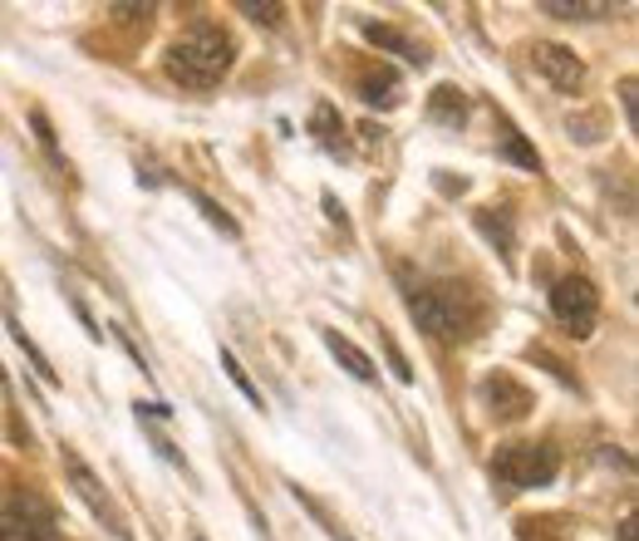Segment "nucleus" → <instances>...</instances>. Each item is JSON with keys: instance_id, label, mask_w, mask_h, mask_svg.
I'll return each instance as SVG.
<instances>
[{"instance_id": "f257e3e1", "label": "nucleus", "mask_w": 639, "mask_h": 541, "mask_svg": "<svg viewBox=\"0 0 639 541\" xmlns=\"http://www.w3.org/2000/svg\"><path fill=\"white\" fill-rule=\"evenodd\" d=\"M236 59V45L226 30L216 25H192L182 30V35L167 45V74L177 79V84L187 89H212L226 79V69H232Z\"/></svg>"}, {"instance_id": "f03ea898", "label": "nucleus", "mask_w": 639, "mask_h": 541, "mask_svg": "<svg viewBox=\"0 0 639 541\" xmlns=\"http://www.w3.org/2000/svg\"><path fill=\"white\" fill-rule=\"evenodd\" d=\"M409 310H413L423 334H433V340H458V334H472L482 305L472 301L468 285L448 281V285H428V291L409 295Z\"/></svg>"}, {"instance_id": "7ed1b4c3", "label": "nucleus", "mask_w": 639, "mask_h": 541, "mask_svg": "<svg viewBox=\"0 0 639 541\" xmlns=\"http://www.w3.org/2000/svg\"><path fill=\"white\" fill-rule=\"evenodd\" d=\"M492 478L507 492L546 487L556 478V448H546V443H501L492 452Z\"/></svg>"}, {"instance_id": "20e7f679", "label": "nucleus", "mask_w": 639, "mask_h": 541, "mask_svg": "<svg viewBox=\"0 0 639 541\" xmlns=\"http://www.w3.org/2000/svg\"><path fill=\"white\" fill-rule=\"evenodd\" d=\"M551 310H556V320L566 325L576 340H585L600 320V295L585 275H560L556 291H551Z\"/></svg>"}, {"instance_id": "39448f33", "label": "nucleus", "mask_w": 639, "mask_h": 541, "mask_svg": "<svg viewBox=\"0 0 639 541\" xmlns=\"http://www.w3.org/2000/svg\"><path fill=\"white\" fill-rule=\"evenodd\" d=\"M5 531L10 541H59V527H55V511L45 507V497L39 492H29V487H15L5 497Z\"/></svg>"}, {"instance_id": "423d86ee", "label": "nucleus", "mask_w": 639, "mask_h": 541, "mask_svg": "<svg viewBox=\"0 0 639 541\" xmlns=\"http://www.w3.org/2000/svg\"><path fill=\"white\" fill-rule=\"evenodd\" d=\"M64 472H69V482H74L79 497L88 502V511H94V517H104V527L114 531L118 541H128V521H123V511L114 507V497H108L104 482H98L94 472H88L84 462H79V452H64Z\"/></svg>"}, {"instance_id": "0eeeda50", "label": "nucleus", "mask_w": 639, "mask_h": 541, "mask_svg": "<svg viewBox=\"0 0 639 541\" xmlns=\"http://www.w3.org/2000/svg\"><path fill=\"white\" fill-rule=\"evenodd\" d=\"M482 403H487V413L497 423H517L531 413V389L517 384L511 374H487V379H482Z\"/></svg>"}, {"instance_id": "6e6552de", "label": "nucleus", "mask_w": 639, "mask_h": 541, "mask_svg": "<svg viewBox=\"0 0 639 541\" xmlns=\"http://www.w3.org/2000/svg\"><path fill=\"white\" fill-rule=\"evenodd\" d=\"M531 64H536L560 94H576V89L585 84V64H580L576 49H566V45H551V39L531 45Z\"/></svg>"}, {"instance_id": "1a4fd4ad", "label": "nucleus", "mask_w": 639, "mask_h": 541, "mask_svg": "<svg viewBox=\"0 0 639 541\" xmlns=\"http://www.w3.org/2000/svg\"><path fill=\"white\" fill-rule=\"evenodd\" d=\"M364 39L379 45V49H389V55H403L409 64H428V49H423L418 39H409L403 30H393V25H364Z\"/></svg>"}, {"instance_id": "9d476101", "label": "nucleus", "mask_w": 639, "mask_h": 541, "mask_svg": "<svg viewBox=\"0 0 639 541\" xmlns=\"http://www.w3.org/2000/svg\"><path fill=\"white\" fill-rule=\"evenodd\" d=\"M359 98L364 104H379V108H393V104H403V94H399V74L393 69H364L359 74Z\"/></svg>"}, {"instance_id": "9b49d317", "label": "nucleus", "mask_w": 639, "mask_h": 541, "mask_svg": "<svg viewBox=\"0 0 639 541\" xmlns=\"http://www.w3.org/2000/svg\"><path fill=\"white\" fill-rule=\"evenodd\" d=\"M324 344H330V354L344 364V369L354 374V379H374V360L359 350V344L350 340V334H340V330H324Z\"/></svg>"}, {"instance_id": "f8f14e48", "label": "nucleus", "mask_w": 639, "mask_h": 541, "mask_svg": "<svg viewBox=\"0 0 639 541\" xmlns=\"http://www.w3.org/2000/svg\"><path fill=\"white\" fill-rule=\"evenodd\" d=\"M428 114L438 118V124H458V118L468 114V98H462V89L438 84V89H433V98H428Z\"/></svg>"}, {"instance_id": "ddd939ff", "label": "nucleus", "mask_w": 639, "mask_h": 541, "mask_svg": "<svg viewBox=\"0 0 639 541\" xmlns=\"http://www.w3.org/2000/svg\"><path fill=\"white\" fill-rule=\"evenodd\" d=\"M477 226H482V232H487V236H492V242H497V246H501V256H507V261H511V222H507V216H492V212H477Z\"/></svg>"}, {"instance_id": "4468645a", "label": "nucleus", "mask_w": 639, "mask_h": 541, "mask_svg": "<svg viewBox=\"0 0 639 541\" xmlns=\"http://www.w3.org/2000/svg\"><path fill=\"white\" fill-rule=\"evenodd\" d=\"M501 148H507V157H511V163H521V167H526V173H541L536 148H531L521 133H507V143H501Z\"/></svg>"}, {"instance_id": "2eb2a0df", "label": "nucleus", "mask_w": 639, "mask_h": 541, "mask_svg": "<svg viewBox=\"0 0 639 541\" xmlns=\"http://www.w3.org/2000/svg\"><path fill=\"white\" fill-rule=\"evenodd\" d=\"M295 497H300V502H305V507H310V511H315V521H320V527H324V537H330V541H354V537H350V531H344V527H340V521H334V517H330V511H324V507H320V502H315V497H305V492H300V487H295Z\"/></svg>"}, {"instance_id": "dca6fc26", "label": "nucleus", "mask_w": 639, "mask_h": 541, "mask_svg": "<svg viewBox=\"0 0 639 541\" xmlns=\"http://www.w3.org/2000/svg\"><path fill=\"white\" fill-rule=\"evenodd\" d=\"M222 369H226V374H232V384H236V389H241V393H246V399H251V403H256V409H261V389H256V384H251V379H246V369H241V364H236V354H232V350H222Z\"/></svg>"}, {"instance_id": "f3484780", "label": "nucleus", "mask_w": 639, "mask_h": 541, "mask_svg": "<svg viewBox=\"0 0 639 541\" xmlns=\"http://www.w3.org/2000/svg\"><path fill=\"white\" fill-rule=\"evenodd\" d=\"M192 202H197V207H202V212H206V222H212V226H222V232H226V236H241V226H236V222H232V216H226V212H222V207H216V202H212V197H206V192H192Z\"/></svg>"}, {"instance_id": "a211bd4d", "label": "nucleus", "mask_w": 639, "mask_h": 541, "mask_svg": "<svg viewBox=\"0 0 639 541\" xmlns=\"http://www.w3.org/2000/svg\"><path fill=\"white\" fill-rule=\"evenodd\" d=\"M546 15H556V20H590V15H600V5H570V0H546Z\"/></svg>"}, {"instance_id": "6ab92c4d", "label": "nucleus", "mask_w": 639, "mask_h": 541, "mask_svg": "<svg viewBox=\"0 0 639 541\" xmlns=\"http://www.w3.org/2000/svg\"><path fill=\"white\" fill-rule=\"evenodd\" d=\"M315 128H320V138H324V143H330V148H340V143H334L340 124H334V108H330V104H320V108H315Z\"/></svg>"}, {"instance_id": "aec40b11", "label": "nucleus", "mask_w": 639, "mask_h": 541, "mask_svg": "<svg viewBox=\"0 0 639 541\" xmlns=\"http://www.w3.org/2000/svg\"><path fill=\"white\" fill-rule=\"evenodd\" d=\"M521 541H556V531H551V521H536V517H526L521 521V531H517Z\"/></svg>"}, {"instance_id": "412c9836", "label": "nucleus", "mask_w": 639, "mask_h": 541, "mask_svg": "<svg viewBox=\"0 0 639 541\" xmlns=\"http://www.w3.org/2000/svg\"><path fill=\"white\" fill-rule=\"evenodd\" d=\"M241 10H246L251 20H261V25H281V15H285L281 5H251V0H241Z\"/></svg>"}, {"instance_id": "4be33fe9", "label": "nucleus", "mask_w": 639, "mask_h": 541, "mask_svg": "<svg viewBox=\"0 0 639 541\" xmlns=\"http://www.w3.org/2000/svg\"><path fill=\"white\" fill-rule=\"evenodd\" d=\"M15 344H20V350H25V354H29V360H35V369H39V374H45V379H55V369H49V360H45V354H39V350H35V344H29V334H25V330H15Z\"/></svg>"}, {"instance_id": "5701e85b", "label": "nucleus", "mask_w": 639, "mask_h": 541, "mask_svg": "<svg viewBox=\"0 0 639 541\" xmlns=\"http://www.w3.org/2000/svg\"><path fill=\"white\" fill-rule=\"evenodd\" d=\"M108 15H114V20H123V25H128V20H143V25H147L153 5H108Z\"/></svg>"}, {"instance_id": "b1692460", "label": "nucleus", "mask_w": 639, "mask_h": 541, "mask_svg": "<svg viewBox=\"0 0 639 541\" xmlns=\"http://www.w3.org/2000/svg\"><path fill=\"white\" fill-rule=\"evenodd\" d=\"M383 350H389V364H393V374H399V379L409 384V379H413V369H409V360H403V354L393 350V340H389V334H383Z\"/></svg>"}, {"instance_id": "393cba45", "label": "nucleus", "mask_w": 639, "mask_h": 541, "mask_svg": "<svg viewBox=\"0 0 639 541\" xmlns=\"http://www.w3.org/2000/svg\"><path fill=\"white\" fill-rule=\"evenodd\" d=\"M619 104H625V118H629V128L639 124V114H635V79H625L619 84Z\"/></svg>"}, {"instance_id": "a878e982", "label": "nucleus", "mask_w": 639, "mask_h": 541, "mask_svg": "<svg viewBox=\"0 0 639 541\" xmlns=\"http://www.w3.org/2000/svg\"><path fill=\"white\" fill-rule=\"evenodd\" d=\"M619 537H625V541H639V531H635V517H625V527H619Z\"/></svg>"}, {"instance_id": "bb28decb", "label": "nucleus", "mask_w": 639, "mask_h": 541, "mask_svg": "<svg viewBox=\"0 0 639 541\" xmlns=\"http://www.w3.org/2000/svg\"><path fill=\"white\" fill-rule=\"evenodd\" d=\"M0 541H10V537H5V531H0Z\"/></svg>"}]
</instances>
